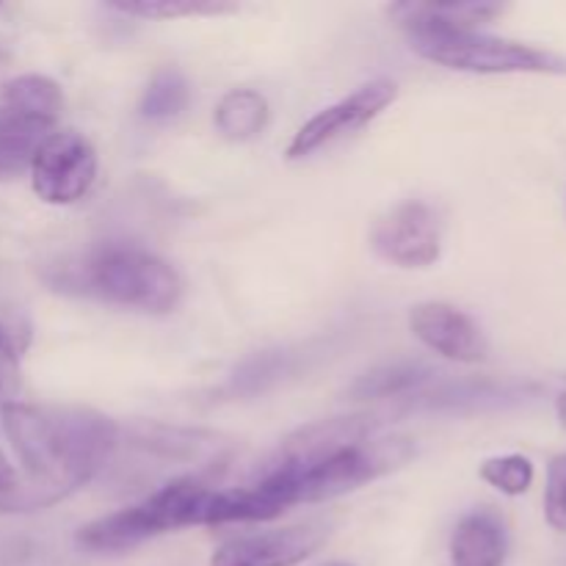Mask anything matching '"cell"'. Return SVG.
I'll return each mask as SVG.
<instances>
[{
  "label": "cell",
  "instance_id": "1",
  "mask_svg": "<svg viewBox=\"0 0 566 566\" xmlns=\"http://www.w3.org/2000/svg\"><path fill=\"white\" fill-rule=\"evenodd\" d=\"M0 418L22 464V486L39 509L92 484L122 442L116 420L94 409L6 401Z\"/></svg>",
  "mask_w": 566,
  "mask_h": 566
},
{
  "label": "cell",
  "instance_id": "2",
  "mask_svg": "<svg viewBox=\"0 0 566 566\" xmlns=\"http://www.w3.org/2000/svg\"><path fill=\"white\" fill-rule=\"evenodd\" d=\"M415 457V442L409 437H379L340 448L324 459L310 464H271L254 486L265 497L274 514H285L287 509L302 503L332 501L337 495L359 490L370 481L401 470Z\"/></svg>",
  "mask_w": 566,
  "mask_h": 566
},
{
  "label": "cell",
  "instance_id": "3",
  "mask_svg": "<svg viewBox=\"0 0 566 566\" xmlns=\"http://www.w3.org/2000/svg\"><path fill=\"white\" fill-rule=\"evenodd\" d=\"M55 285L138 313L164 315L180 304L182 280L171 263L136 243H105L64 265Z\"/></svg>",
  "mask_w": 566,
  "mask_h": 566
},
{
  "label": "cell",
  "instance_id": "4",
  "mask_svg": "<svg viewBox=\"0 0 566 566\" xmlns=\"http://www.w3.org/2000/svg\"><path fill=\"white\" fill-rule=\"evenodd\" d=\"M216 486L182 475L171 479L136 506L119 509L114 514L94 520L77 531L75 542L86 553H127L169 531L208 525L210 497Z\"/></svg>",
  "mask_w": 566,
  "mask_h": 566
},
{
  "label": "cell",
  "instance_id": "5",
  "mask_svg": "<svg viewBox=\"0 0 566 566\" xmlns=\"http://www.w3.org/2000/svg\"><path fill=\"white\" fill-rule=\"evenodd\" d=\"M412 50L431 64L475 75H509V72H566L564 55L514 39L484 31L418 33L409 36Z\"/></svg>",
  "mask_w": 566,
  "mask_h": 566
},
{
  "label": "cell",
  "instance_id": "6",
  "mask_svg": "<svg viewBox=\"0 0 566 566\" xmlns=\"http://www.w3.org/2000/svg\"><path fill=\"white\" fill-rule=\"evenodd\" d=\"M97 149L83 133L53 130L33 153L31 188L48 205H75L97 180Z\"/></svg>",
  "mask_w": 566,
  "mask_h": 566
},
{
  "label": "cell",
  "instance_id": "7",
  "mask_svg": "<svg viewBox=\"0 0 566 566\" xmlns=\"http://www.w3.org/2000/svg\"><path fill=\"white\" fill-rule=\"evenodd\" d=\"M370 247L398 269H429L442 254V224L429 202L409 199L379 216L370 230Z\"/></svg>",
  "mask_w": 566,
  "mask_h": 566
},
{
  "label": "cell",
  "instance_id": "8",
  "mask_svg": "<svg viewBox=\"0 0 566 566\" xmlns=\"http://www.w3.org/2000/svg\"><path fill=\"white\" fill-rule=\"evenodd\" d=\"M396 97L398 86L390 77H376V81L363 83L348 97L337 99L329 108L318 111L313 119L298 127V133L287 144V160H304L313 153H318L321 147H326V144L363 130L381 111L390 108L396 103Z\"/></svg>",
  "mask_w": 566,
  "mask_h": 566
},
{
  "label": "cell",
  "instance_id": "9",
  "mask_svg": "<svg viewBox=\"0 0 566 566\" xmlns=\"http://www.w3.org/2000/svg\"><path fill=\"white\" fill-rule=\"evenodd\" d=\"M326 523H302L291 528L260 531L227 539L210 558V566H296L307 562L326 542Z\"/></svg>",
  "mask_w": 566,
  "mask_h": 566
},
{
  "label": "cell",
  "instance_id": "10",
  "mask_svg": "<svg viewBox=\"0 0 566 566\" xmlns=\"http://www.w3.org/2000/svg\"><path fill=\"white\" fill-rule=\"evenodd\" d=\"M412 335L440 357L451 363L475 365L484 363L490 346L481 326L464 310L446 302H423L409 310Z\"/></svg>",
  "mask_w": 566,
  "mask_h": 566
},
{
  "label": "cell",
  "instance_id": "11",
  "mask_svg": "<svg viewBox=\"0 0 566 566\" xmlns=\"http://www.w3.org/2000/svg\"><path fill=\"white\" fill-rule=\"evenodd\" d=\"M374 429L376 418H370V415L315 420V423L296 429L285 442H282L274 464H287V468L310 464L315 462V459H324L329 457V453L340 451V448L354 446V442L370 440Z\"/></svg>",
  "mask_w": 566,
  "mask_h": 566
},
{
  "label": "cell",
  "instance_id": "12",
  "mask_svg": "<svg viewBox=\"0 0 566 566\" xmlns=\"http://www.w3.org/2000/svg\"><path fill=\"white\" fill-rule=\"evenodd\" d=\"M451 566H503L509 556L506 523L492 509L464 514L451 534Z\"/></svg>",
  "mask_w": 566,
  "mask_h": 566
},
{
  "label": "cell",
  "instance_id": "13",
  "mask_svg": "<svg viewBox=\"0 0 566 566\" xmlns=\"http://www.w3.org/2000/svg\"><path fill=\"white\" fill-rule=\"evenodd\" d=\"M390 14L409 33H462L481 31L486 22L503 14L501 3H401Z\"/></svg>",
  "mask_w": 566,
  "mask_h": 566
},
{
  "label": "cell",
  "instance_id": "14",
  "mask_svg": "<svg viewBox=\"0 0 566 566\" xmlns=\"http://www.w3.org/2000/svg\"><path fill=\"white\" fill-rule=\"evenodd\" d=\"M55 130V122L0 105V180L20 175L33 160L39 144Z\"/></svg>",
  "mask_w": 566,
  "mask_h": 566
},
{
  "label": "cell",
  "instance_id": "15",
  "mask_svg": "<svg viewBox=\"0 0 566 566\" xmlns=\"http://www.w3.org/2000/svg\"><path fill=\"white\" fill-rule=\"evenodd\" d=\"M269 99L254 88H232L219 99L213 114L216 130L227 142H252L269 125Z\"/></svg>",
  "mask_w": 566,
  "mask_h": 566
},
{
  "label": "cell",
  "instance_id": "16",
  "mask_svg": "<svg viewBox=\"0 0 566 566\" xmlns=\"http://www.w3.org/2000/svg\"><path fill=\"white\" fill-rule=\"evenodd\" d=\"M188 99H191V86H188L186 75L175 66H164L144 88L138 111L147 122H171L188 108Z\"/></svg>",
  "mask_w": 566,
  "mask_h": 566
},
{
  "label": "cell",
  "instance_id": "17",
  "mask_svg": "<svg viewBox=\"0 0 566 566\" xmlns=\"http://www.w3.org/2000/svg\"><path fill=\"white\" fill-rule=\"evenodd\" d=\"M3 105L42 116L48 122H59L61 108H64V94H61V86L53 77L20 75L3 86Z\"/></svg>",
  "mask_w": 566,
  "mask_h": 566
},
{
  "label": "cell",
  "instance_id": "18",
  "mask_svg": "<svg viewBox=\"0 0 566 566\" xmlns=\"http://www.w3.org/2000/svg\"><path fill=\"white\" fill-rule=\"evenodd\" d=\"M429 376L431 370L420 363L381 365V368L359 376L348 392H352V398H357V401H365V398H392L412 390V387L423 385Z\"/></svg>",
  "mask_w": 566,
  "mask_h": 566
},
{
  "label": "cell",
  "instance_id": "19",
  "mask_svg": "<svg viewBox=\"0 0 566 566\" xmlns=\"http://www.w3.org/2000/svg\"><path fill=\"white\" fill-rule=\"evenodd\" d=\"M111 9L142 20H182V17H219L238 11V6L221 0H116Z\"/></svg>",
  "mask_w": 566,
  "mask_h": 566
},
{
  "label": "cell",
  "instance_id": "20",
  "mask_svg": "<svg viewBox=\"0 0 566 566\" xmlns=\"http://www.w3.org/2000/svg\"><path fill=\"white\" fill-rule=\"evenodd\" d=\"M479 475L503 495L517 497L525 495L534 484V464L523 453H506V457L486 459L479 468Z\"/></svg>",
  "mask_w": 566,
  "mask_h": 566
},
{
  "label": "cell",
  "instance_id": "21",
  "mask_svg": "<svg viewBox=\"0 0 566 566\" xmlns=\"http://www.w3.org/2000/svg\"><path fill=\"white\" fill-rule=\"evenodd\" d=\"M545 520L553 531L566 534V453H558L547 464Z\"/></svg>",
  "mask_w": 566,
  "mask_h": 566
},
{
  "label": "cell",
  "instance_id": "22",
  "mask_svg": "<svg viewBox=\"0 0 566 566\" xmlns=\"http://www.w3.org/2000/svg\"><path fill=\"white\" fill-rule=\"evenodd\" d=\"M28 340H31L28 326L14 324V321L0 315V359L3 363H17L22 357V352L28 348Z\"/></svg>",
  "mask_w": 566,
  "mask_h": 566
},
{
  "label": "cell",
  "instance_id": "23",
  "mask_svg": "<svg viewBox=\"0 0 566 566\" xmlns=\"http://www.w3.org/2000/svg\"><path fill=\"white\" fill-rule=\"evenodd\" d=\"M14 479H17L14 468H11L9 459H6V457H3V451H0V486L14 484Z\"/></svg>",
  "mask_w": 566,
  "mask_h": 566
},
{
  "label": "cell",
  "instance_id": "24",
  "mask_svg": "<svg viewBox=\"0 0 566 566\" xmlns=\"http://www.w3.org/2000/svg\"><path fill=\"white\" fill-rule=\"evenodd\" d=\"M556 412H558V418H562V423L566 426V392H562V396H558Z\"/></svg>",
  "mask_w": 566,
  "mask_h": 566
},
{
  "label": "cell",
  "instance_id": "25",
  "mask_svg": "<svg viewBox=\"0 0 566 566\" xmlns=\"http://www.w3.org/2000/svg\"><path fill=\"white\" fill-rule=\"evenodd\" d=\"M326 566H348V564H326Z\"/></svg>",
  "mask_w": 566,
  "mask_h": 566
}]
</instances>
